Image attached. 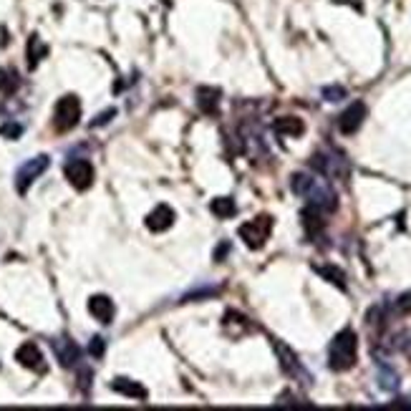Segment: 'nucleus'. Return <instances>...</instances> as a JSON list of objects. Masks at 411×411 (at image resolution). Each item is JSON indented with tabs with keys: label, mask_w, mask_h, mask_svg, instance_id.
<instances>
[{
	"label": "nucleus",
	"mask_w": 411,
	"mask_h": 411,
	"mask_svg": "<svg viewBox=\"0 0 411 411\" xmlns=\"http://www.w3.org/2000/svg\"><path fill=\"white\" fill-rule=\"evenodd\" d=\"M356 356H358V336L346 328L340 331L328 348V366L334 371H348L356 366Z\"/></svg>",
	"instance_id": "obj_2"
},
{
	"label": "nucleus",
	"mask_w": 411,
	"mask_h": 411,
	"mask_svg": "<svg viewBox=\"0 0 411 411\" xmlns=\"http://www.w3.org/2000/svg\"><path fill=\"white\" fill-rule=\"evenodd\" d=\"M323 99L326 101H343L346 99V89H343V86H326V89H323Z\"/></svg>",
	"instance_id": "obj_22"
},
{
	"label": "nucleus",
	"mask_w": 411,
	"mask_h": 411,
	"mask_svg": "<svg viewBox=\"0 0 411 411\" xmlns=\"http://www.w3.org/2000/svg\"><path fill=\"white\" fill-rule=\"evenodd\" d=\"M273 346H275L277 356H280V366H283L285 374H288V376H295V378H305V381H308V374H305L303 366H300L298 356L293 354V351H291L288 346H283L280 340H273Z\"/></svg>",
	"instance_id": "obj_10"
},
{
	"label": "nucleus",
	"mask_w": 411,
	"mask_h": 411,
	"mask_svg": "<svg viewBox=\"0 0 411 411\" xmlns=\"http://www.w3.org/2000/svg\"><path fill=\"white\" fill-rule=\"evenodd\" d=\"M293 192L300 197L308 199V207H316L318 212H334L338 207V197L331 190L328 182H323L320 177H311V174H293L291 182Z\"/></svg>",
	"instance_id": "obj_1"
},
{
	"label": "nucleus",
	"mask_w": 411,
	"mask_h": 411,
	"mask_svg": "<svg viewBox=\"0 0 411 411\" xmlns=\"http://www.w3.org/2000/svg\"><path fill=\"white\" fill-rule=\"evenodd\" d=\"M320 214H323V212H318L316 207H308V210L303 212V225H305V230H308V235H316L320 227H323Z\"/></svg>",
	"instance_id": "obj_20"
},
{
	"label": "nucleus",
	"mask_w": 411,
	"mask_h": 411,
	"mask_svg": "<svg viewBox=\"0 0 411 411\" xmlns=\"http://www.w3.org/2000/svg\"><path fill=\"white\" fill-rule=\"evenodd\" d=\"M51 346H53V354H56V358L61 361V366H66V369L76 366L81 351H78V346L71 338H56V340H51Z\"/></svg>",
	"instance_id": "obj_12"
},
{
	"label": "nucleus",
	"mask_w": 411,
	"mask_h": 411,
	"mask_svg": "<svg viewBox=\"0 0 411 411\" xmlns=\"http://www.w3.org/2000/svg\"><path fill=\"white\" fill-rule=\"evenodd\" d=\"M174 220H177V214H174V210L170 205H156L147 214V227H149L152 232H167L174 225Z\"/></svg>",
	"instance_id": "obj_9"
},
{
	"label": "nucleus",
	"mask_w": 411,
	"mask_h": 411,
	"mask_svg": "<svg viewBox=\"0 0 411 411\" xmlns=\"http://www.w3.org/2000/svg\"><path fill=\"white\" fill-rule=\"evenodd\" d=\"M89 313H91L99 323H111L113 316H116V308H113V300L107 298V295H93V298L89 300Z\"/></svg>",
	"instance_id": "obj_13"
},
{
	"label": "nucleus",
	"mask_w": 411,
	"mask_h": 411,
	"mask_svg": "<svg viewBox=\"0 0 411 411\" xmlns=\"http://www.w3.org/2000/svg\"><path fill=\"white\" fill-rule=\"evenodd\" d=\"M363 119H366V104H363V101H354V104L338 116V131L340 134H356V131L361 129Z\"/></svg>",
	"instance_id": "obj_8"
},
{
	"label": "nucleus",
	"mask_w": 411,
	"mask_h": 411,
	"mask_svg": "<svg viewBox=\"0 0 411 411\" xmlns=\"http://www.w3.org/2000/svg\"><path fill=\"white\" fill-rule=\"evenodd\" d=\"M15 361L26 366L30 371H46V363H43V354L36 343H23L18 351H15Z\"/></svg>",
	"instance_id": "obj_11"
},
{
	"label": "nucleus",
	"mask_w": 411,
	"mask_h": 411,
	"mask_svg": "<svg viewBox=\"0 0 411 411\" xmlns=\"http://www.w3.org/2000/svg\"><path fill=\"white\" fill-rule=\"evenodd\" d=\"M78 119H81V101H78V96L68 93L64 99H58L56 111H53V124H56L58 131H71L78 124Z\"/></svg>",
	"instance_id": "obj_4"
},
{
	"label": "nucleus",
	"mask_w": 411,
	"mask_h": 411,
	"mask_svg": "<svg viewBox=\"0 0 411 411\" xmlns=\"http://www.w3.org/2000/svg\"><path fill=\"white\" fill-rule=\"evenodd\" d=\"M396 313H401V316H411V291L404 293V295H399Z\"/></svg>",
	"instance_id": "obj_24"
},
{
	"label": "nucleus",
	"mask_w": 411,
	"mask_h": 411,
	"mask_svg": "<svg viewBox=\"0 0 411 411\" xmlns=\"http://www.w3.org/2000/svg\"><path fill=\"white\" fill-rule=\"evenodd\" d=\"M48 164H51V159L46 154L33 156V159H28V162L23 164L21 170H18V174H15V187H18V192H21V194H26V192H28V187L33 185L38 177H41L43 172L48 170Z\"/></svg>",
	"instance_id": "obj_5"
},
{
	"label": "nucleus",
	"mask_w": 411,
	"mask_h": 411,
	"mask_svg": "<svg viewBox=\"0 0 411 411\" xmlns=\"http://www.w3.org/2000/svg\"><path fill=\"white\" fill-rule=\"evenodd\" d=\"M111 389L116 391V394H121V396H129V399H139V401H144V399L149 396L147 394V389H144L139 381H131V378H113L111 381Z\"/></svg>",
	"instance_id": "obj_14"
},
{
	"label": "nucleus",
	"mask_w": 411,
	"mask_h": 411,
	"mask_svg": "<svg viewBox=\"0 0 411 411\" xmlns=\"http://www.w3.org/2000/svg\"><path fill=\"white\" fill-rule=\"evenodd\" d=\"M0 134L8 136V139H18V136L23 134V127L21 124H3V127H0Z\"/></svg>",
	"instance_id": "obj_25"
},
{
	"label": "nucleus",
	"mask_w": 411,
	"mask_h": 411,
	"mask_svg": "<svg viewBox=\"0 0 411 411\" xmlns=\"http://www.w3.org/2000/svg\"><path fill=\"white\" fill-rule=\"evenodd\" d=\"M270 230H273V217L260 214V217H255V220L240 225V237L250 250H260L262 245L268 242Z\"/></svg>",
	"instance_id": "obj_3"
},
{
	"label": "nucleus",
	"mask_w": 411,
	"mask_h": 411,
	"mask_svg": "<svg viewBox=\"0 0 411 411\" xmlns=\"http://www.w3.org/2000/svg\"><path fill=\"white\" fill-rule=\"evenodd\" d=\"M46 53H48L46 43H41V38L38 36H30V41H28V64H30V68L38 66V61L46 58Z\"/></svg>",
	"instance_id": "obj_18"
},
{
	"label": "nucleus",
	"mask_w": 411,
	"mask_h": 411,
	"mask_svg": "<svg viewBox=\"0 0 411 411\" xmlns=\"http://www.w3.org/2000/svg\"><path fill=\"white\" fill-rule=\"evenodd\" d=\"M104 348H107L104 338H101V336H96V338H91V343H89V354H91L93 358H101V356H104Z\"/></svg>",
	"instance_id": "obj_23"
},
{
	"label": "nucleus",
	"mask_w": 411,
	"mask_h": 411,
	"mask_svg": "<svg viewBox=\"0 0 411 411\" xmlns=\"http://www.w3.org/2000/svg\"><path fill=\"white\" fill-rule=\"evenodd\" d=\"M318 275H323L328 283L338 285V288H346V275H343V270L334 268V265H323V268H316Z\"/></svg>",
	"instance_id": "obj_19"
},
{
	"label": "nucleus",
	"mask_w": 411,
	"mask_h": 411,
	"mask_svg": "<svg viewBox=\"0 0 411 411\" xmlns=\"http://www.w3.org/2000/svg\"><path fill=\"white\" fill-rule=\"evenodd\" d=\"M210 210H212L214 217L230 220V217H235V212H237V205H235L232 197H214L212 202H210Z\"/></svg>",
	"instance_id": "obj_17"
},
{
	"label": "nucleus",
	"mask_w": 411,
	"mask_h": 411,
	"mask_svg": "<svg viewBox=\"0 0 411 411\" xmlns=\"http://www.w3.org/2000/svg\"><path fill=\"white\" fill-rule=\"evenodd\" d=\"M378 378H381V389H386V391H394V389H399V376L394 374V371L389 369V366H381V371H378Z\"/></svg>",
	"instance_id": "obj_21"
},
{
	"label": "nucleus",
	"mask_w": 411,
	"mask_h": 411,
	"mask_svg": "<svg viewBox=\"0 0 411 411\" xmlns=\"http://www.w3.org/2000/svg\"><path fill=\"white\" fill-rule=\"evenodd\" d=\"M197 107L202 109V113H207V116H214L217 107H220V91H217V89H210V86L197 89Z\"/></svg>",
	"instance_id": "obj_15"
},
{
	"label": "nucleus",
	"mask_w": 411,
	"mask_h": 411,
	"mask_svg": "<svg viewBox=\"0 0 411 411\" xmlns=\"http://www.w3.org/2000/svg\"><path fill=\"white\" fill-rule=\"evenodd\" d=\"M313 167L328 179H346L348 177V167L343 162V156L340 154H326V152H318V154L313 156Z\"/></svg>",
	"instance_id": "obj_6"
},
{
	"label": "nucleus",
	"mask_w": 411,
	"mask_h": 411,
	"mask_svg": "<svg viewBox=\"0 0 411 411\" xmlns=\"http://www.w3.org/2000/svg\"><path fill=\"white\" fill-rule=\"evenodd\" d=\"M66 179L71 182L76 190H89L93 185V167L89 159H73L66 164Z\"/></svg>",
	"instance_id": "obj_7"
},
{
	"label": "nucleus",
	"mask_w": 411,
	"mask_h": 411,
	"mask_svg": "<svg viewBox=\"0 0 411 411\" xmlns=\"http://www.w3.org/2000/svg\"><path fill=\"white\" fill-rule=\"evenodd\" d=\"M275 131L280 136H300L305 131V124L298 116H280L275 119Z\"/></svg>",
	"instance_id": "obj_16"
},
{
	"label": "nucleus",
	"mask_w": 411,
	"mask_h": 411,
	"mask_svg": "<svg viewBox=\"0 0 411 411\" xmlns=\"http://www.w3.org/2000/svg\"><path fill=\"white\" fill-rule=\"evenodd\" d=\"M109 116H113V109H111V111H107V113H101V116H99L96 121H93V124H96V127H99V124H107Z\"/></svg>",
	"instance_id": "obj_26"
}]
</instances>
